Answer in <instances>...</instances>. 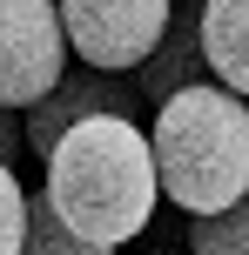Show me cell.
<instances>
[{
    "label": "cell",
    "mask_w": 249,
    "mask_h": 255,
    "mask_svg": "<svg viewBox=\"0 0 249 255\" xmlns=\"http://www.w3.org/2000/svg\"><path fill=\"white\" fill-rule=\"evenodd\" d=\"M94 115H128L142 121V88H135L128 74H101V67H67L61 81H54V94L40 108H27V154L34 161H47L54 141L67 134V128L94 121Z\"/></svg>",
    "instance_id": "5"
},
{
    "label": "cell",
    "mask_w": 249,
    "mask_h": 255,
    "mask_svg": "<svg viewBox=\"0 0 249 255\" xmlns=\"http://www.w3.org/2000/svg\"><path fill=\"white\" fill-rule=\"evenodd\" d=\"M148 255H182V249H148Z\"/></svg>",
    "instance_id": "12"
},
{
    "label": "cell",
    "mask_w": 249,
    "mask_h": 255,
    "mask_svg": "<svg viewBox=\"0 0 249 255\" xmlns=\"http://www.w3.org/2000/svg\"><path fill=\"white\" fill-rule=\"evenodd\" d=\"M202 54L229 94H249V0H202Z\"/></svg>",
    "instance_id": "7"
},
{
    "label": "cell",
    "mask_w": 249,
    "mask_h": 255,
    "mask_svg": "<svg viewBox=\"0 0 249 255\" xmlns=\"http://www.w3.org/2000/svg\"><path fill=\"white\" fill-rule=\"evenodd\" d=\"M40 168H47V181H40L47 208L101 249L135 242L155 222V202H162L155 148L128 115H94V121L67 128Z\"/></svg>",
    "instance_id": "1"
},
{
    "label": "cell",
    "mask_w": 249,
    "mask_h": 255,
    "mask_svg": "<svg viewBox=\"0 0 249 255\" xmlns=\"http://www.w3.org/2000/svg\"><path fill=\"white\" fill-rule=\"evenodd\" d=\"M175 0H61V27L67 47L81 67H101V74H128L169 34Z\"/></svg>",
    "instance_id": "4"
},
{
    "label": "cell",
    "mask_w": 249,
    "mask_h": 255,
    "mask_svg": "<svg viewBox=\"0 0 249 255\" xmlns=\"http://www.w3.org/2000/svg\"><path fill=\"white\" fill-rule=\"evenodd\" d=\"M0 161H7V168L27 161V121L13 115V108H0Z\"/></svg>",
    "instance_id": "11"
},
{
    "label": "cell",
    "mask_w": 249,
    "mask_h": 255,
    "mask_svg": "<svg viewBox=\"0 0 249 255\" xmlns=\"http://www.w3.org/2000/svg\"><path fill=\"white\" fill-rule=\"evenodd\" d=\"M20 255H115V249L74 235V229L47 208V195H34V215H27V242H20Z\"/></svg>",
    "instance_id": "9"
},
{
    "label": "cell",
    "mask_w": 249,
    "mask_h": 255,
    "mask_svg": "<svg viewBox=\"0 0 249 255\" xmlns=\"http://www.w3.org/2000/svg\"><path fill=\"white\" fill-rule=\"evenodd\" d=\"M148 148H155L162 202H175L182 215H223L249 195V101L223 81H196L175 101H162Z\"/></svg>",
    "instance_id": "2"
},
{
    "label": "cell",
    "mask_w": 249,
    "mask_h": 255,
    "mask_svg": "<svg viewBox=\"0 0 249 255\" xmlns=\"http://www.w3.org/2000/svg\"><path fill=\"white\" fill-rule=\"evenodd\" d=\"M189 255H249V195L223 215H189Z\"/></svg>",
    "instance_id": "8"
},
{
    "label": "cell",
    "mask_w": 249,
    "mask_h": 255,
    "mask_svg": "<svg viewBox=\"0 0 249 255\" xmlns=\"http://www.w3.org/2000/svg\"><path fill=\"white\" fill-rule=\"evenodd\" d=\"M196 81H209V54H202V0H175L162 47L135 67V88H142V108H162V101H175L182 88H196Z\"/></svg>",
    "instance_id": "6"
},
{
    "label": "cell",
    "mask_w": 249,
    "mask_h": 255,
    "mask_svg": "<svg viewBox=\"0 0 249 255\" xmlns=\"http://www.w3.org/2000/svg\"><path fill=\"white\" fill-rule=\"evenodd\" d=\"M27 215H34V195L20 188V168L0 161V255H20V242H27Z\"/></svg>",
    "instance_id": "10"
},
{
    "label": "cell",
    "mask_w": 249,
    "mask_h": 255,
    "mask_svg": "<svg viewBox=\"0 0 249 255\" xmlns=\"http://www.w3.org/2000/svg\"><path fill=\"white\" fill-rule=\"evenodd\" d=\"M67 27L61 0H0V108H40L67 74Z\"/></svg>",
    "instance_id": "3"
}]
</instances>
